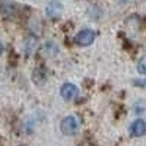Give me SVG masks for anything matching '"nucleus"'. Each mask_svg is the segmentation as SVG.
Returning <instances> with one entry per match:
<instances>
[{"instance_id":"1","label":"nucleus","mask_w":146,"mask_h":146,"mask_svg":"<svg viewBox=\"0 0 146 146\" xmlns=\"http://www.w3.org/2000/svg\"><path fill=\"white\" fill-rule=\"evenodd\" d=\"M60 130H62L63 135L66 136H73L76 135L78 130H79V121L76 117L73 115H67L62 120V123H60Z\"/></svg>"},{"instance_id":"2","label":"nucleus","mask_w":146,"mask_h":146,"mask_svg":"<svg viewBox=\"0 0 146 146\" xmlns=\"http://www.w3.org/2000/svg\"><path fill=\"white\" fill-rule=\"evenodd\" d=\"M60 95H62V98L64 101H73L78 98L79 95V89L76 85H73L70 82H66L62 88H60Z\"/></svg>"},{"instance_id":"3","label":"nucleus","mask_w":146,"mask_h":146,"mask_svg":"<svg viewBox=\"0 0 146 146\" xmlns=\"http://www.w3.org/2000/svg\"><path fill=\"white\" fill-rule=\"evenodd\" d=\"M76 42L82 47H86V45H91L95 40V32L92 29H82L80 32H78L76 35Z\"/></svg>"},{"instance_id":"4","label":"nucleus","mask_w":146,"mask_h":146,"mask_svg":"<svg viewBox=\"0 0 146 146\" xmlns=\"http://www.w3.org/2000/svg\"><path fill=\"white\" fill-rule=\"evenodd\" d=\"M130 135L133 137H140L143 135H146V121L142 118L135 120L130 124Z\"/></svg>"},{"instance_id":"5","label":"nucleus","mask_w":146,"mask_h":146,"mask_svg":"<svg viewBox=\"0 0 146 146\" xmlns=\"http://www.w3.org/2000/svg\"><path fill=\"white\" fill-rule=\"evenodd\" d=\"M45 12L50 18H58L60 13H62V5H60L57 0H51V2L47 5Z\"/></svg>"},{"instance_id":"6","label":"nucleus","mask_w":146,"mask_h":146,"mask_svg":"<svg viewBox=\"0 0 146 146\" xmlns=\"http://www.w3.org/2000/svg\"><path fill=\"white\" fill-rule=\"evenodd\" d=\"M45 78H47V75L44 73L42 69H35L34 73H32V80H34V83H36V85L44 83V82H45Z\"/></svg>"},{"instance_id":"7","label":"nucleus","mask_w":146,"mask_h":146,"mask_svg":"<svg viewBox=\"0 0 146 146\" xmlns=\"http://www.w3.org/2000/svg\"><path fill=\"white\" fill-rule=\"evenodd\" d=\"M42 53H44L45 56H48V57L56 56V54H57V45H56L54 42H47V44H44Z\"/></svg>"},{"instance_id":"8","label":"nucleus","mask_w":146,"mask_h":146,"mask_svg":"<svg viewBox=\"0 0 146 146\" xmlns=\"http://www.w3.org/2000/svg\"><path fill=\"white\" fill-rule=\"evenodd\" d=\"M36 47V40L34 38V36H28V38L25 40V50H27V54L29 56Z\"/></svg>"},{"instance_id":"9","label":"nucleus","mask_w":146,"mask_h":146,"mask_svg":"<svg viewBox=\"0 0 146 146\" xmlns=\"http://www.w3.org/2000/svg\"><path fill=\"white\" fill-rule=\"evenodd\" d=\"M137 72L142 75H146V56H143L137 62Z\"/></svg>"},{"instance_id":"10","label":"nucleus","mask_w":146,"mask_h":146,"mask_svg":"<svg viewBox=\"0 0 146 146\" xmlns=\"http://www.w3.org/2000/svg\"><path fill=\"white\" fill-rule=\"evenodd\" d=\"M136 86H140V88H146V79H136L133 82Z\"/></svg>"},{"instance_id":"11","label":"nucleus","mask_w":146,"mask_h":146,"mask_svg":"<svg viewBox=\"0 0 146 146\" xmlns=\"http://www.w3.org/2000/svg\"><path fill=\"white\" fill-rule=\"evenodd\" d=\"M2 53H3V45H2V42H0V56H2Z\"/></svg>"}]
</instances>
